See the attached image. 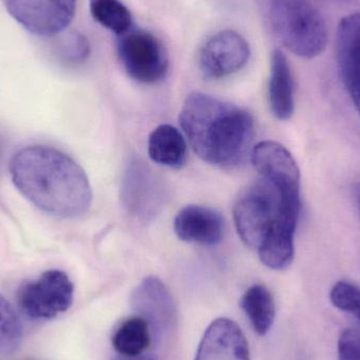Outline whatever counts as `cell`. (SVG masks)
Segmentation results:
<instances>
[{
	"label": "cell",
	"mask_w": 360,
	"mask_h": 360,
	"mask_svg": "<svg viewBox=\"0 0 360 360\" xmlns=\"http://www.w3.org/2000/svg\"><path fill=\"white\" fill-rule=\"evenodd\" d=\"M338 63L342 82L360 115V13L348 15L338 25Z\"/></svg>",
	"instance_id": "obj_13"
},
{
	"label": "cell",
	"mask_w": 360,
	"mask_h": 360,
	"mask_svg": "<svg viewBox=\"0 0 360 360\" xmlns=\"http://www.w3.org/2000/svg\"><path fill=\"white\" fill-rule=\"evenodd\" d=\"M22 340V326L10 302L0 294V354L16 350Z\"/></svg>",
	"instance_id": "obj_20"
},
{
	"label": "cell",
	"mask_w": 360,
	"mask_h": 360,
	"mask_svg": "<svg viewBox=\"0 0 360 360\" xmlns=\"http://www.w3.org/2000/svg\"><path fill=\"white\" fill-rule=\"evenodd\" d=\"M74 285L63 271L50 270L39 278L25 283L18 292L21 310L34 319H51L69 310Z\"/></svg>",
	"instance_id": "obj_6"
},
{
	"label": "cell",
	"mask_w": 360,
	"mask_h": 360,
	"mask_svg": "<svg viewBox=\"0 0 360 360\" xmlns=\"http://www.w3.org/2000/svg\"><path fill=\"white\" fill-rule=\"evenodd\" d=\"M355 200H356L357 207H359L360 213V184H357L354 188Z\"/></svg>",
	"instance_id": "obj_25"
},
{
	"label": "cell",
	"mask_w": 360,
	"mask_h": 360,
	"mask_svg": "<svg viewBox=\"0 0 360 360\" xmlns=\"http://www.w3.org/2000/svg\"><path fill=\"white\" fill-rule=\"evenodd\" d=\"M117 53L127 74L135 82L158 84L169 72V56L162 40L147 30L131 27L118 36Z\"/></svg>",
	"instance_id": "obj_5"
},
{
	"label": "cell",
	"mask_w": 360,
	"mask_h": 360,
	"mask_svg": "<svg viewBox=\"0 0 360 360\" xmlns=\"http://www.w3.org/2000/svg\"><path fill=\"white\" fill-rule=\"evenodd\" d=\"M90 12L96 22L117 36L133 27L132 14L120 0H90Z\"/></svg>",
	"instance_id": "obj_19"
},
{
	"label": "cell",
	"mask_w": 360,
	"mask_h": 360,
	"mask_svg": "<svg viewBox=\"0 0 360 360\" xmlns=\"http://www.w3.org/2000/svg\"><path fill=\"white\" fill-rule=\"evenodd\" d=\"M251 48L243 36L232 30L212 35L199 52V69L207 79H221L237 73L249 63Z\"/></svg>",
	"instance_id": "obj_8"
},
{
	"label": "cell",
	"mask_w": 360,
	"mask_h": 360,
	"mask_svg": "<svg viewBox=\"0 0 360 360\" xmlns=\"http://www.w3.org/2000/svg\"><path fill=\"white\" fill-rule=\"evenodd\" d=\"M241 308L258 335L269 333L275 319V302L272 293L262 285H254L241 298Z\"/></svg>",
	"instance_id": "obj_17"
},
{
	"label": "cell",
	"mask_w": 360,
	"mask_h": 360,
	"mask_svg": "<svg viewBox=\"0 0 360 360\" xmlns=\"http://www.w3.org/2000/svg\"><path fill=\"white\" fill-rule=\"evenodd\" d=\"M300 209V193L283 190L260 177L239 195L233 216L241 240L258 250L273 233L295 234Z\"/></svg>",
	"instance_id": "obj_3"
},
{
	"label": "cell",
	"mask_w": 360,
	"mask_h": 360,
	"mask_svg": "<svg viewBox=\"0 0 360 360\" xmlns=\"http://www.w3.org/2000/svg\"><path fill=\"white\" fill-rule=\"evenodd\" d=\"M8 14L34 35L52 37L73 21L76 0H4Z\"/></svg>",
	"instance_id": "obj_7"
},
{
	"label": "cell",
	"mask_w": 360,
	"mask_h": 360,
	"mask_svg": "<svg viewBox=\"0 0 360 360\" xmlns=\"http://www.w3.org/2000/svg\"><path fill=\"white\" fill-rule=\"evenodd\" d=\"M133 309L143 317L158 340L168 338L176 327V307L168 288L158 277H146L131 298Z\"/></svg>",
	"instance_id": "obj_10"
},
{
	"label": "cell",
	"mask_w": 360,
	"mask_h": 360,
	"mask_svg": "<svg viewBox=\"0 0 360 360\" xmlns=\"http://www.w3.org/2000/svg\"><path fill=\"white\" fill-rule=\"evenodd\" d=\"M114 360H156L154 359L153 356H150V355H139V356H135V357H124V356H120L117 357V359H115Z\"/></svg>",
	"instance_id": "obj_24"
},
{
	"label": "cell",
	"mask_w": 360,
	"mask_h": 360,
	"mask_svg": "<svg viewBox=\"0 0 360 360\" xmlns=\"http://www.w3.org/2000/svg\"><path fill=\"white\" fill-rule=\"evenodd\" d=\"M195 360H250L249 345L236 323L217 319L203 334Z\"/></svg>",
	"instance_id": "obj_12"
},
{
	"label": "cell",
	"mask_w": 360,
	"mask_h": 360,
	"mask_svg": "<svg viewBox=\"0 0 360 360\" xmlns=\"http://www.w3.org/2000/svg\"><path fill=\"white\" fill-rule=\"evenodd\" d=\"M150 158L160 166L180 169L188 158V145L179 129L162 124L150 134L148 141Z\"/></svg>",
	"instance_id": "obj_16"
},
{
	"label": "cell",
	"mask_w": 360,
	"mask_h": 360,
	"mask_svg": "<svg viewBox=\"0 0 360 360\" xmlns=\"http://www.w3.org/2000/svg\"><path fill=\"white\" fill-rule=\"evenodd\" d=\"M330 300L335 308L354 316L360 323V288L349 281H338L330 292Z\"/></svg>",
	"instance_id": "obj_21"
},
{
	"label": "cell",
	"mask_w": 360,
	"mask_h": 360,
	"mask_svg": "<svg viewBox=\"0 0 360 360\" xmlns=\"http://www.w3.org/2000/svg\"><path fill=\"white\" fill-rule=\"evenodd\" d=\"M11 175L21 194L42 211L73 218L92 202L90 182L82 167L58 150L33 146L13 158Z\"/></svg>",
	"instance_id": "obj_1"
},
{
	"label": "cell",
	"mask_w": 360,
	"mask_h": 360,
	"mask_svg": "<svg viewBox=\"0 0 360 360\" xmlns=\"http://www.w3.org/2000/svg\"><path fill=\"white\" fill-rule=\"evenodd\" d=\"M250 160L262 179L283 190L300 192V169L293 156L281 143L271 141L257 143L252 149Z\"/></svg>",
	"instance_id": "obj_11"
},
{
	"label": "cell",
	"mask_w": 360,
	"mask_h": 360,
	"mask_svg": "<svg viewBox=\"0 0 360 360\" xmlns=\"http://www.w3.org/2000/svg\"><path fill=\"white\" fill-rule=\"evenodd\" d=\"M338 360H360V333L346 329L338 340Z\"/></svg>",
	"instance_id": "obj_23"
},
{
	"label": "cell",
	"mask_w": 360,
	"mask_h": 360,
	"mask_svg": "<svg viewBox=\"0 0 360 360\" xmlns=\"http://www.w3.org/2000/svg\"><path fill=\"white\" fill-rule=\"evenodd\" d=\"M269 101L273 115L279 120L292 117L295 108L294 78L291 65L281 51L275 50L271 57Z\"/></svg>",
	"instance_id": "obj_15"
},
{
	"label": "cell",
	"mask_w": 360,
	"mask_h": 360,
	"mask_svg": "<svg viewBox=\"0 0 360 360\" xmlns=\"http://www.w3.org/2000/svg\"><path fill=\"white\" fill-rule=\"evenodd\" d=\"M90 42L80 32H68L61 36L58 42L59 54L69 63H84L90 55Z\"/></svg>",
	"instance_id": "obj_22"
},
{
	"label": "cell",
	"mask_w": 360,
	"mask_h": 360,
	"mask_svg": "<svg viewBox=\"0 0 360 360\" xmlns=\"http://www.w3.org/2000/svg\"><path fill=\"white\" fill-rule=\"evenodd\" d=\"M152 332L143 317L126 319L112 338V345L120 356L135 357L143 354L151 345Z\"/></svg>",
	"instance_id": "obj_18"
},
{
	"label": "cell",
	"mask_w": 360,
	"mask_h": 360,
	"mask_svg": "<svg viewBox=\"0 0 360 360\" xmlns=\"http://www.w3.org/2000/svg\"><path fill=\"white\" fill-rule=\"evenodd\" d=\"M270 17L276 35L290 52L311 59L325 51V20L308 0H270Z\"/></svg>",
	"instance_id": "obj_4"
},
{
	"label": "cell",
	"mask_w": 360,
	"mask_h": 360,
	"mask_svg": "<svg viewBox=\"0 0 360 360\" xmlns=\"http://www.w3.org/2000/svg\"><path fill=\"white\" fill-rule=\"evenodd\" d=\"M122 205L137 219H153L165 201V192L160 179L143 162L135 160L129 165L122 180Z\"/></svg>",
	"instance_id": "obj_9"
},
{
	"label": "cell",
	"mask_w": 360,
	"mask_h": 360,
	"mask_svg": "<svg viewBox=\"0 0 360 360\" xmlns=\"http://www.w3.org/2000/svg\"><path fill=\"white\" fill-rule=\"evenodd\" d=\"M180 126L193 151L218 168H237L251 158L255 127L251 114L205 93L186 97Z\"/></svg>",
	"instance_id": "obj_2"
},
{
	"label": "cell",
	"mask_w": 360,
	"mask_h": 360,
	"mask_svg": "<svg viewBox=\"0 0 360 360\" xmlns=\"http://www.w3.org/2000/svg\"><path fill=\"white\" fill-rule=\"evenodd\" d=\"M174 231L186 243L216 245L224 237V218L211 207L186 205L175 217Z\"/></svg>",
	"instance_id": "obj_14"
}]
</instances>
